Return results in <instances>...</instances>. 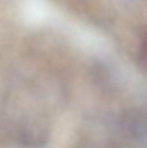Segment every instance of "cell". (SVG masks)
Returning a JSON list of instances; mask_svg holds the SVG:
<instances>
[{
	"instance_id": "6da1fadb",
	"label": "cell",
	"mask_w": 147,
	"mask_h": 148,
	"mask_svg": "<svg viewBox=\"0 0 147 148\" xmlns=\"http://www.w3.org/2000/svg\"><path fill=\"white\" fill-rule=\"evenodd\" d=\"M141 56H142V60L147 64V35L143 38L142 44H141Z\"/></svg>"
}]
</instances>
